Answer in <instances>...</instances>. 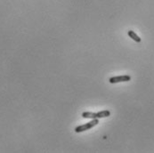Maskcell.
<instances>
[{
	"label": "cell",
	"instance_id": "cell-3",
	"mask_svg": "<svg viewBox=\"0 0 154 153\" xmlns=\"http://www.w3.org/2000/svg\"><path fill=\"white\" fill-rule=\"evenodd\" d=\"M110 116V110H103L100 112L96 113V118H107Z\"/></svg>",
	"mask_w": 154,
	"mask_h": 153
},
{
	"label": "cell",
	"instance_id": "cell-1",
	"mask_svg": "<svg viewBox=\"0 0 154 153\" xmlns=\"http://www.w3.org/2000/svg\"><path fill=\"white\" fill-rule=\"evenodd\" d=\"M98 123H99L98 118H94V119H93L92 121L88 122V123L85 124V125H82V126H79V127H76V128H75V132H76V133H82V132L89 130V129H91L92 127L97 126Z\"/></svg>",
	"mask_w": 154,
	"mask_h": 153
},
{
	"label": "cell",
	"instance_id": "cell-2",
	"mask_svg": "<svg viewBox=\"0 0 154 153\" xmlns=\"http://www.w3.org/2000/svg\"><path fill=\"white\" fill-rule=\"evenodd\" d=\"M131 80V77L128 75H123V76H118V77H112L110 78L109 82L110 84H116L120 82H128Z\"/></svg>",
	"mask_w": 154,
	"mask_h": 153
},
{
	"label": "cell",
	"instance_id": "cell-4",
	"mask_svg": "<svg viewBox=\"0 0 154 153\" xmlns=\"http://www.w3.org/2000/svg\"><path fill=\"white\" fill-rule=\"evenodd\" d=\"M128 36H129V38H131L134 41H135V42H137V43H140L141 42V38H139L138 37V35H136L135 34V32H134L133 30H129L128 31Z\"/></svg>",
	"mask_w": 154,
	"mask_h": 153
}]
</instances>
